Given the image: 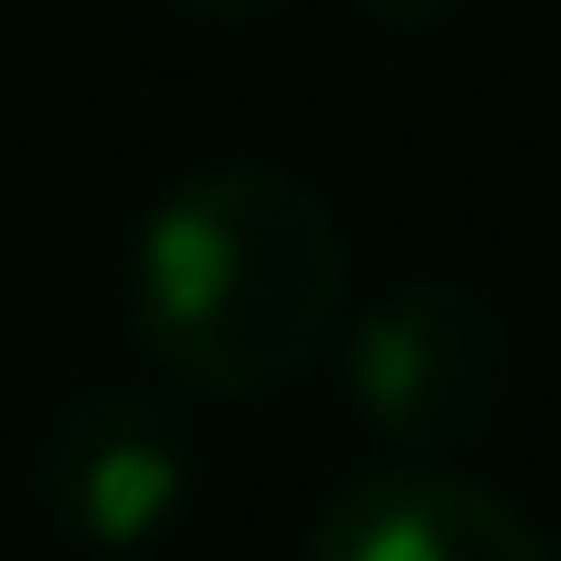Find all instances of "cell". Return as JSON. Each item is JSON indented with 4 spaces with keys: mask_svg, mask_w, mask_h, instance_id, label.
Instances as JSON below:
<instances>
[{
    "mask_svg": "<svg viewBox=\"0 0 561 561\" xmlns=\"http://www.w3.org/2000/svg\"><path fill=\"white\" fill-rule=\"evenodd\" d=\"M345 325L335 207L256 158L178 178L138 227V345L217 404L296 385Z\"/></svg>",
    "mask_w": 561,
    "mask_h": 561,
    "instance_id": "1",
    "label": "cell"
},
{
    "mask_svg": "<svg viewBox=\"0 0 561 561\" xmlns=\"http://www.w3.org/2000/svg\"><path fill=\"white\" fill-rule=\"evenodd\" d=\"M345 385H355V414L385 444H404L414 463H444V454L483 444L503 394H513V345H503L493 296H473L454 276H404L355 325Z\"/></svg>",
    "mask_w": 561,
    "mask_h": 561,
    "instance_id": "2",
    "label": "cell"
},
{
    "mask_svg": "<svg viewBox=\"0 0 561 561\" xmlns=\"http://www.w3.org/2000/svg\"><path fill=\"white\" fill-rule=\"evenodd\" d=\"M49 513L59 533L99 542V552H128V542H158L168 513L187 503V444L158 404H128V394H89L49 424Z\"/></svg>",
    "mask_w": 561,
    "mask_h": 561,
    "instance_id": "3",
    "label": "cell"
},
{
    "mask_svg": "<svg viewBox=\"0 0 561 561\" xmlns=\"http://www.w3.org/2000/svg\"><path fill=\"white\" fill-rule=\"evenodd\" d=\"M306 561H552V542L493 483H463L444 463H394L325 503Z\"/></svg>",
    "mask_w": 561,
    "mask_h": 561,
    "instance_id": "4",
    "label": "cell"
},
{
    "mask_svg": "<svg viewBox=\"0 0 561 561\" xmlns=\"http://www.w3.org/2000/svg\"><path fill=\"white\" fill-rule=\"evenodd\" d=\"M375 20H394V30H434V20H454L463 0H365Z\"/></svg>",
    "mask_w": 561,
    "mask_h": 561,
    "instance_id": "5",
    "label": "cell"
},
{
    "mask_svg": "<svg viewBox=\"0 0 561 561\" xmlns=\"http://www.w3.org/2000/svg\"><path fill=\"white\" fill-rule=\"evenodd\" d=\"M168 10H187V20H266L286 0H168Z\"/></svg>",
    "mask_w": 561,
    "mask_h": 561,
    "instance_id": "6",
    "label": "cell"
}]
</instances>
